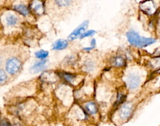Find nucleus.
Instances as JSON below:
<instances>
[{"label":"nucleus","mask_w":160,"mask_h":126,"mask_svg":"<svg viewBox=\"0 0 160 126\" xmlns=\"http://www.w3.org/2000/svg\"><path fill=\"white\" fill-rule=\"evenodd\" d=\"M77 2L78 0H47L46 9L53 18H62L72 13Z\"/></svg>","instance_id":"nucleus-1"},{"label":"nucleus","mask_w":160,"mask_h":126,"mask_svg":"<svg viewBox=\"0 0 160 126\" xmlns=\"http://www.w3.org/2000/svg\"><path fill=\"white\" fill-rule=\"evenodd\" d=\"M4 67L11 75H15L19 73L22 68V60L15 54H10L4 59Z\"/></svg>","instance_id":"nucleus-2"},{"label":"nucleus","mask_w":160,"mask_h":126,"mask_svg":"<svg viewBox=\"0 0 160 126\" xmlns=\"http://www.w3.org/2000/svg\"><path fill=\"white\" fill-rule=\"evenodd\" d=\"M127 38L131 45L137 47H146L155 42V39L154 38L140 37L138 33L134 31H128L127 33Z\"/></svg>","instance_id":"nucleus-3"},{"label":"nucleus","mask_w":160,"mask_h":126,"mask_svg":"<svg viewBox=\"0 0 160 126\" xmlns=\"http://www.w3.org/2000/svg\"><path fill=\"white\" fill-rule=\"evenodd\" d=\"M126 83L127 85L130 90H135L139 86L140 83H141V79L140 77L136 74H130L128 76V78L126 79Z\"/></svg>","instance_id":"nucleus-4"},{"label":"nucleus","mask_w":160,"mask_h":126,"mask_svg":"<svg viewBox=\"0 0 160 126\" xmlns=\"http://www.w3.org/2000/svg\"><path fill=\"white\" fill-rule=\"evenodd\" d=\"M133 112V106L131 103H125L119 109V117L122 120H128L131 116Z\"/></svg>","instance_id":"nucleus-5"},{"label":"nucleus","mask_w":160,"mask_h":126,"mask_svg":"<svg viewBox=\"0 0 160 126\" xmlns=\"http://www.w3.org/2000/svg\"><path fill=\"white\" fill-rule=\"evenodd\" d=\"M4 21H5V24L8 26V27H16L18 23H19V17L17 16L15 14L12 13H8L5 15L4 18Z\"/></svg>","instance_id":"nucleus-6"},{"label":"nucleus","mask_w":160,"mask_h":126,"mask_svg":"<svg viewBox=\"0 0 160 126\" xmlns=\"http://www.w3.org/2000/svg\"><path fill=\"white\" fill-rule=\"evenodd\" d=\"M88 27V21H86V22H84L83 23L81 24V25H80L79 27L75 30V31H74L71 34H70L69 39L74 40L75 38H76L77 37L79 36V35H82V33L87 30Z\"/></svg>","instance_id":"nucleus-7"},{"label":"nucleus","mask_w":160,"mask_h":126,"mask_svg":"<svg viewBox=\"0 0 160 126\" xmlns=\"http://www.w3.org/2000/svg\"><path fill=\"white\" fill-rule=\"evenodd\" d=\"M30 8L33 12L36 14V15H42L43 12V5H42V2L39 0H34L30 4Z\"/></svg>","instance_id":"nucleus-8"},{"label":"nucleus","mask_w":160,"mask_h":126,"mask_svg":"<svg viewBox=\"0 0 160 126\" xmlns=\"http://www.w3.org/2000/svg\"><path fill=\"white\" fill-rule=\"evenodd\" d=\"M85 110L90 115H95L98 112V107L95 102L90 101L85 104Z\"/></svg>","instance_id":"nucleus-9"},{"label":"nucleus","mask_w":160,"mask_h":126,"mask_svg":"<svg viewBox=\"0 0 160 126\" xmlns=\"http://www.w3.org/2000/svg\"><path fill=\"white\" fill-rule=\"evenodd\" d=\"M14 10L17 12H18L20 15H24V16H28L29 15V9L26 5L22 3L16 4V5L14 6Z\"/></svg>","instance_id":"nucleus-10"},{"label":"nucleus","mask_w":160,"mask_h":126,"mask_svg":"<svg viewBox=\"0 0 160 126\" xmlns=\"http://www.w3.org/2000/svg\"><path fill=\"white\" fill-rule=\"evenodd\" d=\"M46 63H47V60H42V61L35 63V65L31 67V71H32L33 73L42 72V70H45Z\"/></svg>","instance_id":"nucleus-11"},{"label":"nucleus","mask_w":160,"mask_h":126,"mask_svg":"<svg viewBox=\"0 0 160 126\" xmlns=\"http://www.w3.org/2000/svg\"><path fill=\"white\" fill-rule=\"evenodd\" d=\"M68 41L63 39H59L56 41L53 45V50H56V51H61V50H64L68 47Z\"/></svg>","instance_id":"nucleus-12"},{"label":"nucleus","mask_w":160,"mask_h":126,"mask_svg":"<svg viewBox=\"0 0 160 126\" xmlns=\"http://www.w3.org/2000/svg\"><path fill=\"white\" fill-rule=\"evenodd\" d=\"M126 64V60L121 56H117L113 59V65L116 67H122Z\"/></svg>","instance_id":"nucleus-13"},{"label":"nucleus","mask_w":160,"mask_h":126,"mask_svg":"<svg viewBox=\"0 0 160 126\" xmlns=\"http://www.w3.org/2000/svg\"><path fill=\"white\" fill-rule=\"evenodd\" d=\"M48 56V52L45 51H39L35 53V57L39 59H44Z\"/></svg>","instance_id":"nucleus-14"},{"label":"nucleus","mask_w":160,"mask_h":126,"mask_svg":"<svg viewBox=\"0 0 160 126\" xmlns=\"http://www.w3.org/2000/svg\"><path fill=\"white\" fill-rule=\"evenodd\" d=\"M63 78L64 79H65L67 81H68V82H72V81L75 80V75H73V74H68V73H65V74H63Z\"/></svg>","instance_id":"nucleus-15"},{"label":"nucleus","mask_w":160,"mask_h":126,"mask_svg":"<svg viewBox=\"0 0 160 126\" xmlns=\"http://www.w3.org/2000/svg\"><path fill=\"white\" fill-rule=\"evenodd\" d=\"M126 99V96L123 95L122 94H118V97H117V100H116V102H115V104L118 105V104H122L123 103V101H125Z\"/></svg>","instance_id":"nucleus-16"},{"label":"nucleus","mask_w":160,"mask_h":126,"mask_svg":"<svg viewBox=\"0 0 160 126\" xmlns=\"http://www.w3.org/2000/svg\"><path fill=\"white\" fill-rule=\"evenodd\" d=\"M7 79H8L7 74L2 70H1V71H0V82H1V85H3L6 81H7Z\"/></svg>","instance_id":"nucleus-17"},{"label":"nucleus","mask_w":160,"mask_h":126,"mask_svg":"<svg viewBox=\"0 0 160 126\" xmlns=\"http://www.w3.org/2000/svg\"><path fill=\"white\" fill-rule=\"evenodd\" d=\"M85 67H86V70H88V71L93 70V69H94V62H93L92 61H86Z\"/></svg>","instance_id":"nucleus-18"},{"label":"nucleus","mask_w":160,"mask_h":126,"mask_svg":"<svg viewBox=\"0 0 160 126\" xmlns=\"http://www.w3.org/2000/svg\"><path fill=\"white\" fill-rule=\"evenodd\" d=\"M95 31H88V32H86V33H84V34H82L80 38H86V37L91 36V35H93V34H95Z\"/></svg>","instance_id":"nucleus-19"},{"label":"nucleus","mask_w":160,"mask_h":126,"mask_svg":"<svg viewBox=\"0 0 160 126\" xmlns=\"http://www.w3.org/2000/svg\"><path fill=\"white\" fill-rule=\"evenodd\" d=\"M1 126H11V125L8 121H6L5 119H2V121H1Z\"/></svg>","instance_id":"nucleus-20"},{"label":"nucleus","mask_w":160,"mask_h":126,"mask_svg":"<svg viewBox=\"0 0 160 126\" xmlns=\"http://www.w3.org/2000/svg\"><path fill=\"white\" fill-rule=\"evenodd\" d=\"M14 126H19V125H18V124H15V125H14Z\"/></svg>","instance_id":"nucleus-21"},{"label":"nucleus","mask_w":160,"mask_h":126,"mask_svg":"<svg viewBox=\"0 0 160 126\" xmlns=\"http://www.w3.org/2000/svg\"><path fill=\"white\" fill-rule=\"evenodd\" d=\"M159 27H160V23H159Z\"/></svg>","instance_id":"nucleus-22"}]
</instances>
